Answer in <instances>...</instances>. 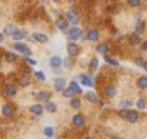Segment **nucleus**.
Returning <instances> with one entry per match:
<instances>
[{
  "mask_svg": "<svg viewBox=\"0 0 147 139\" xmlns=\"http://www.w3.org/2000/svg\"><path fill=\"white\" fill-rule=\"evenodd\" d=\"M118 117L130 123H137L140 120V113L137 110H118Z\"/></svg>",
  "mask_w": 147,
  "mask_h": 139,
  "instance_id": "f257e3e1",
  "label": "nucleus"
},
{
  "mask_svg": "<svg viewBox=\"0 0 147 139\" xmlns=\"http://www.w3.org/2000/svg\"><path fill=\"white\" fill-rule=\"evenodd\" d=\"M85 38V31L80 28V26H71L69 28V33H67V42H78V40H83Z\"/></svg>",
  "mask_w": 147,
  "mask_h": 139,
  "instance_id": "f03ea898",
  "label": "nucleus"
},
{
  "mask_svg": "<svg viewBox=\"0 0 147 139\" xmlns=\"http://www.w3.org/2000/svg\"><path fill=\"white\" fill-rule=\"evenodd\" d=\"M12 49H14L16 52H19L23 59L31 57V54H33V52H31V49H30L26 44H23V42H14V44H12Z\"/></svg>",
  "mask_w": 147,
  "mask_h": 139,
  "instance_id": "7ed1b4c3",
  "label": "nucleus"
},
{
  "mask_svg": "<svg viewBox=\"0 0 147 139\" xmlns=\"http://www.w3.org/2000/svg\"><path fill=\"white\" fill-rule=\"evenodd\" d=\"M66 21L71 25V26H78V23H80V16H78V9H69V11H66Z\"/></svg>",
  "mask_w": 147,
  "mask_h": 139,
  "instance_id": "20e7f679",
  "label": "nucleus"
},
{
  "mask_svg": "<svg viewBox=\"0 0 147 139\" xmlns=\"http://www.w3.org/2000/svg\"><path fill=\"white\" fill-rule=\"evenodd\" d=\"M78 84H82V85H87L90 91H92V87L95 85V80H94V75H87V73H80L78 75Z\"/></svg>",
  "mask_w": 147,
  "mask_h": 139,
  "instance_id": "39448f33",
  "label": "nucleus"
},
{
  "mask_svg": "<svg viewBox=\"0 0 147 139\" xmlns=\"http://www.w3.org/2000/svg\"><path fill=\"white\" fill-rule=\"evenodd\" d=\"M0 113H2V117H5V118H12V117L16 115V106H14L12 103H4Z\"/></svg>",
  "mask_w": 147,
  "mask_h": 139,
  "instance_id": "423d86ee",
  "label": "nucleus"
},
{
  "mask_svg": "<svg viewBox=\"0 0 147 139\" xmlns=\"http://www.w3.org/2000/svg\"><path fill=\"white\" fill-rule=\"evenodd\" d=\"M55 28L59 30V31H62V33H69V28H71V25L66 21V18L64 16H59L57 19H55Z\"/></svg>",
  "mask_w": 147,
  "mask_h": 139,
  "instance_id": "0eeeda50",
  "label": "nucleus"
},
{
  "mask_svg": "<svg viewBox=\"0 0 147 139\" xmlns=\"http://www.w3.org/2000/svg\"><path fill=\"white\" fill-rule=\"evenodd\" d=\"M35 99H36V103H40V104H43V103H47V101H52V92L50 91H38V92H35Z\"/></svg>",
  "mask_w": 147,
  "mask_h": 139,
  "instance_id": "6e6552de",
  "label": "nucleus"
},
{
  "mask_svg": "<svg viewBox=\"0 0 147 139\" xmlns=\"http://www.w3.org/2000/svg\"><path fill=\"white\" fill-rule=\"evenodd\" d=\"M99 38H100V31H99L97 28H88V30L85 31V38H83V40H88V42H99Z\"/></svg>",
  "mask_w": 147,
  "mask_h": 139,
  "instance_id": "1a4fd4ad",
  "label": "nucleus"
},
{
  "mask_svg": "<svg viewBox=\"0 0 147 139\" xmlns=\"http://www.w3.org/2000/svg\"><path fill=\"white\" fill-rule=\"evenodd\" d=\"M52 85H54V91H57V92H64L67 89V82L64 80V77H55Z\"/></svg>",
  "mask_w": 147,
  "mask_h": 139,
  "instance_id": "9d476101",
  "label": "nucleus"
},
{
  "mask_svg": "<svg viewBox=\"0 0 147 139\" xmlns=\"http://www.w3.org/2000/svg\"><path fill=\"white\" fill-rule=\"evenodd\" d=\"M71 123H73V127H76V129H83L85 127V117L82 113H75L71 117Z\"/></svg>",
  "mask_w": 147,
  "mask_h": 139,
  "instance_id": "9b49d317",
  "label": "nucleus"
},
{
  "mask_svg": "<svg viewBox=\"0 0 147 139\" xmlns=\"http://www.w3.org/2000/svg\"><path fill=\"white\" fill-rule=\"evenodd\" d=\"M49 66L52 68V72L54 70H59V68H64V59L61 56H52L49 59Z\"/></svg>",
  "mask_w": 147,
  "mask_h": 139,
  "instance_id": "f8f14e48",
  "label": "nucleus"
},
{
  "mask_svg": "<svg viewBox=\"0 0 147 139\" xmlns=\"http://www.w3.org/2000/svg\"><path fill=\"white\" fill-rule=\"evenodd\" d=\"M66 50H67V56H69V57H76V56L80 54V47H78V44H75V42H67Z\"/></svg>",
  "mask_w": 147,
  "mask_h": 139,
  "instance_id": "ddd939ff",
  "label": "nucleus"
},
{
  "mask_svg": "<svg viewBox=\"0 0 147 139\" xmlns=\"http://www.w3.org/2000/svg\"><path fill=\"white\" fill-rule=\"evenodd\" d=\"M30 38L35 40V42H38V44H47V42H49V37H47L45 33H40V31H33V33H30Z\"/></svg>",
  "mask_w": 147,
  "mask_h": 139,
  "instance_id": "4468645a",
  "label": "nucleus"
},
{
  "mask_svg": "<svg viewBox=\"0 0 147 139\" xmlns=\"http://www.w3.org/2000/svg\"><path fill=\"white\" fill-rule=\"evenodd\" d=\"M102 92H104V96L106 97H114L116 96V85L114 84H106V85H102Z\"/></svg>",
  "mask_w": 147,
  "mask_h": 139,
  "instance_id": "2eb2a0df",
  "label": "nucleus"
},
{
  "mask_svg": "<svg viewBox=\"0 0 147 139\" xmlns=\"http://www.w3.org/2000/svg\"><path fill=\"white\" fill-rule=\"evenodd\" d=\"M4 94H5L7 97H14V96L18 94V84H5Z\"/></svg>",
  "mask_w": 147,
  "mask_h": 139,
  "instance_id": "dca6fc26",
  "label": "nucleus"
},
{
  "mask_svg": "<svg viewBox=\"0 0 147 139\" xmlns=\"http://www.w3.org/2000/svg\"><path fill=\"white\" fill-rule=\"evenodd\" d=\"M31 85V75H19L18 78V87H30Z\"/></svg>",
  "mask_w": 147,
  "mask_h": 139,
  "instance_id": "f3484780",
  "label": "nucleus"
},
{
  "mask_svg": "<svg viewBox=\"0 0 147 139\" xmlns=\"http://www.w3.org/2000/svg\"><path fill=\"white\" fill-rule=\"evenodd\" d=\"M67 87L75 92V96H78V94H83V91H82V87H80V84H78V80H76V77L73 78L69 84H67Z\"/></svg>",
  "mask_w": 147,
  "mask_h": 139,
  "instance_id": "a211bd4d",
  "label": "nucleus"
},
{
  "mask_svg": "<svg viewBox=\"0 0 147 139\" xmlns=\"http://www.w3.org/2000/svg\"><path fill=\"white\" fill-rule=\"evenodd\" d=\"M128 44L131 45V47H140V44H142V40H140V35H137V33H130L128 35Z\"/></svg>",
  "mask_w": 147,
  "mask_h": 139,
  "instance_id": "6ab92c4d",
  "label": "nucleus"
},
{
  "mask_svg": "<svg viewBox=\"0 0 147 139\" xmlns=\"http://www.w3.org/2000/svg\"><path fill=\"white\" fill-rule=\"evenodd\" d=\"M30 111H31L35 117H42V115H43V111H45V108H43V104H40V103H35V104L30 108Z\"/></svg>",
  "mask_w": 147,
  "mask_h": 139,
  "instance_id": "aec40b11",
  "label": "nucleus"
},
{
  "mask_svg": "<svg viewBox=\"0 0 147 139\" xmlns=\"http://www.w3.org/2000/svg\"><path fill=\"white\" fill-rule=\"evenodd\" d=\"M133 101L131 99H121L119 104H118V110H133Z\"/></svg>",
  "mask_w": 147,
  "mask_h": 139,
  "instance_id": "412c9836",
  "label": "nucleus"
},
{
  "mask_svg": "<svg viewBox=\"0 0 147 139\" xmlns=\"http://www.w3.org/2000/svg\"><path fill=\"white\" fill-rule=\"evenodd\" d=\"M145 28H147V23H145V19H142V21L135 23V30H133V33H137V35H142V33L145 31Z\"/></svg>",
  "mask_w": 147,
  "mask_h": 139,
  "instance_id": "4be33fe9",
  "label": "nucleus"
},
{
  "mask_svg": "<svg viewBox=\"0 0 147 139\" xmlns=\"http://www.w3.org/2000/svg\"><path fill=\"white\" fill-rule=\"evenodd\" d=\"M18 30H19V28H18L16 25H5V28H4V35H5V37H12Z\"/></svg>",
  "mask_w": 147,
  "mask_h": 139,
  "instance_id": "5701e85b",
  "label": "nucleus"
},
{
  "mask_svg": "<svg viewBox=\"0 0 147 139\" xmlns=\"http://www.w3.org/2000/svg\"><path fill=\"white\" fill-rule=\"evenodd\" d=\"M104 61L107 63V64H111V66H119V61H118V57H114V56H111V54H106L104 56Z\"/></svg>",
  "mask_w": 147,
  "mask_h": 139,
  "instance_id": "b1692460",
  "label": "nucleus"
},
{
  "mask_svg": "<svg viewBox=\"0 0 147 139\" xmlns=\"http://www.w3.org/2000/svg\"><path fill=\"white\" fill-rule=\"evenodd\" d=\"M24 38H26V31H24V30H18V31L12 35V40H14V42H23Z\"/></svg>",
  "mask_w": 147,
  "mask_h": 139,
  "instance_id": "393cba45",
  "label": "nucleus"
},
{
  "mask_svg": "<svg viewBox=\"0 0 147 139\" xmlns=\"http://www.w3.org/2000/svg\"><path fill=\"white\" fill-rule=\"evenodd\" d=\"M43 108H45V111H49V113H55V111H57V104H55L54 101L43 103Z\"/></svg>",
  "mask_w": 147,
  "mask_h": 139,
  "instance_id": "a878e982",
  "label": "nucleus"
},
{
  "mask_svg": "<svg viewBox=\"0 0 147 139\" xmlns=\"http://www.w3.org/2000/svg\"><path fill=\"white\" fill-rule=\"evenodd\" d=\"M137 87H138L140 91H145V89H147V77H145V75H142V77L137 78Z\"/></svg>",
  "mask_w": 147,
  "mask_h": 139,
  "instance_id": "bb28decb",
  "label": "nucleus"
},
{
  "mask_svg": "<svg viewBox=\"0 0 147 139\" xmlns=\"http://www.w3.org/2000/svg\"><path fill=\"white\" fill-rule=\"evenodd\" d=\"M4 59H5V63H9V64H14V63L18 61V56H16L14 52H5V54H4Z\"/></svg>",
  "mask_w": 147,
  "mask_h": 139,
  "instance_id": "cd10ccee",
  "label": "nucleus"
},
{
  "mask_svg": "<svg viewBox=\"0 0 147 139\" xmlns=\"http://www.w3.org/2000/svg\"><path fill=\"white\" fill-rule=\"evenodd\" d=\"M95 50L99 52V54H109V45L107 44H97V47H95Z\"/></svg>",
  "mask_w": 147,
  "mask_h": 139,
  "instance_id": "c85d7f7f",
  "label": "nucleus"
},
{
  "mask_svg": "<svg viewBox=\"0 0 147 139\" xmlns=\"http://www.w3.org/2000/svg\"><path fill=\"white\" fill-rule=\"evenodd\" d=\"M85 97H87L90 103H99V96H97L94 91H87V92H85Z\"/></svg>",
  "mask_w": 147,
  "mask_h": 139,
  "instance_id": "c756f323",
  "label": "nucleus"
},
{
  "mask_svg": "<svg viewBox=\"0 0 147 139\" xmlns=\"http://www.w3.org/2000/svg\"><path fill=\"white\" fill-rule=\"evenodd\" d=\"M69 106H71L73 110H80V108H82V99H78V97L69 99Z\"/></svg>",
  "mask_w": 147,
  "mask_h": 139,
  "instance_id": "7c9ffc66",
  "label": "nucleus"
},
{
  "mask_svg": "<svg viewBox=\"0 0 147 139\" xmlns=\"http://www.w3.org/2000/svg\"><path fill=\"white\" fill-rule=\"evenodd\" d=\"M135 106H137V111H140V110H145V101L138 97V99L135 101Z\"/></svg>",
  "mask_w": 147,
  "mask_h": 139,
  "instance_id": "2f4dec72",
  "label": "nucleus"
},
{
  "mask_svg": "<svg viewBox=\"0 0 147 139\" xmlns=\"http://www.w3.org/2000/svg\"><path fill=\"white\" fill-rule=\"evenodd\" d=\"M43 134H45V137H49V139H52V136H54V127H45L43 129Z\"/></svg>",
  "mask_w": 147,
  "mask_h": 139,
  "instance_id": "473e14b6",
  "label": "nucleus"
},
{
  "mask_svg": "<svg viewBox=\"0 0 147 139\" xmlns=\"http://www.w3.org/2000/svg\"><path fill=\"white\" fill-rule=\"evenodd\" d=\"M33 75H35V78L38 80V82H45V75L40 72V70H36V72H33Z\"/></svg>",
  "mask_w": 147,
  "mask_h": 139,
  "instance_id": "72a5a7b5",
  "label": "nucleus"
},
{
  "mask_svg": "<svg viewBox=\"0 0 147 139\" xmlns=\"http://www.w3.org/2000/svg\"><path fill=\"white\" fill-rule=\"evenodd\" d=\"M62 96H64V97H67V99H73V97H76V96H75V92H73L69 87H67V89L62 92Z\"/></svg>",
  "mask_w": 147,
  "mask_h": 139,
  "instance_id": "f704fd0d",
  "label": "nucleus"
},
{
  "mask_svg": "<svg viewBox=\"0 0 147 139\" xmlns=\"http://www.w3.org/2000/svg\"><path fill=\"white\" fill-rule=\"evenodd\" d=\"M21 75H33V72H31V68L30 66H21Z\"/></svg>",
  "mask_w": 147,
  "mask_h": 139,
  "instance_id": "c9c22d12",
  "label": "nucleus"
},
{
  "mask_svg": "<svg viewBox=\"0 0 147 139\" xmlns=\"http://www.w3.org/2000/svg\"><path fill=\"white\" fill-rule=\"evenodd\" d=\"M90 68H92V72H95V70L99 68V59H97V57H92V61H90Z\"/></svg>",
  "mask_w": 147,
  "mask_h": 139,
  "instance_id": "e433bc0d",
  "label": "nucleus"
},
{
  "mask_svg": "<svg viewBox=\"0 0 147 139\" xmlns=\"http://www.w3.org/2000/svg\"><path fill=\"white\" fill-rule=\"evenodd\" d=\"M128 5L130 7H140L142 5V0H128Z\"/></svg>",
  "mask_w": 147,
  "mask_h": 139,
  "instance_id": "4c0bfd02",
  "label": "nucleus"
},
{
  "mask_svg": "<svg viewBox=\"0 0 147 139\" xmlns=\"http://www.w3.org/2000/svg\"><path fill=\"white\" fill-rule=\"evenodd\" d=\"M144 63H145V59H144L142 56H137V57H135V64H137V66H140V68H142V66H144Z\"/></svg>",
  "mask_w": 147,
  "mask_h": 139,
  "instance_id": "58836bf2",
  "label": "nucleus"
},
{
  "mask_svg": "<svg viewBox=\"0 0 147 139\" xmlns=\"http://www.w3.org/2000/svg\"><path fill=\"white\" fill-rule=\"evenodd\" d=\"M24 61H26L30 66H36V59H33V57H26Z\"/></svg>",
  "mask_w": 147,
  "mask_h": 139,
  "instance_id": "ea45409f",
  "label": "nucleus"
},
{
  "mask_svg": "<svg viewBox=\"0 0 147 139\" xmlns=\"http://www.w3.org/2000/svg\"><path fill=\"white\" fill-rule=\"evenodd\" d=\"M140 50H142V52H147V40H142V44H140Z\"/></svg>",
  "mask_w": 147,
  "mask_h": 139,
  "instance_id": "a19ab883",
  "label": "nucleus"
},
{
  "mask_svg": "<svg viewBox=\"0 0 147 139\" xmlns=\"http://www.w3.org/2000/svg\"><path fill=\"white\" fill-rule=\"evenodd\" d=\"M97 104H99V106H100V108H106V106H107V104H109V103H107V101H106V99H99V103H97Z\"/></svg>",
  "mask_w": 147,
  "mask_h": 139,
  "instance_id": "79ce46f5",
  "label": "nucleus"
},
{
  "mask_svg": "<svg viewBox=\"0 0 147 139\" xmlns=\"http://www.w3.org/2000/svg\"><path fill=\"white\" fill-rule=\"evenodd\" d=\"M73 64V61H71V57H67V59H64V68H69Z\"/></svg>",
  "mask_w": 147,
  "mask_h": 139,
  "instance_id": "37998d69",
  "label": "nucleus"
},
{
  "mask_svg": "<svg viewBox=\"0 0 147 139\" xmlns=\"http://www.w3.org/2000/svg\"><path fill=\"white\" fill-rule=\"evenodd\" d=\"M121 38H123V35H121V33H116V35H114V40H116V42H118V40H121Z\"/></svg>",
  "mask_w": 147,
  "mask_h": 139,
  "instance_id": "c03bdc74",
  "label": "nucleus"
},
{
  "mask_svg": "<svg viewBox=\"0 0 147 139\" xmlns=\"http://www.w3.org/2000/svg\"><path fill=\"white\" fill-rule=\"evenodd\" d=\"M5 40V35H4V31H0V44H2Z\"/></svg>",
  "mask_w": 147,
  "mask_h": 139,
  "instance_id": "a18cd8bd",
  "label": "nucleus"
},
{
  "mask_svg": "<svg viewBox=\"0 0 147 139\" xmlns=\"http://www.w3.org/2000/svg\"><path fill=\"white\" fill-rule=\"evenodd\" d=\"M142 68H144V72L147 73V59H145V63H144V66H142Z\"/></svg>",
  "mask_w": 147,
  "mask_h": 139,
  "instance_id": "49530a36",
  "label": "nucleus"
},
{
  "mask_svg": "<svg viewBox=\"0 0 147 139\" xmlns=\"http://www.w3.org/2000/svg\"><path fill=\"white\" fill-rule=\"evenodd\" d=\"M109 139H121V137H119V136H111Z\"/></svg>",
  "mask_w": 147,
  "mask_h": 139,
  "instance_id": "de8ad7c7",
  "label": "nucleus"
},
{
  "mask_svg": "<svg viewBox=\"0 0 147 139\" xmlns=\"http://www.w3.org/2000/svg\"><path fill=\"white\" fill-rule=\"evenodd\" d=\"M0 70H2V63H0Z\"/></svg>",
  "mask_w": 147,
  "mask_h": 139,
  "instance_id": "09e8293b",
  "label": "nucleus"
},
{
  "mask_svg": "<svg viewBox=\"0 0 147 139\" xmlns=\"http://www.w3.org/2000/svg\"><path fill=\"white\" fill-rule=\"evenodd\" d=\"M45 139H49V137H45Z\"/></svg>",
  "mask_w": 147,
  "mask_h": 139,
  "instance_id": "8fccbe9b",
  "label": "nucleus"
}]
</instances>
